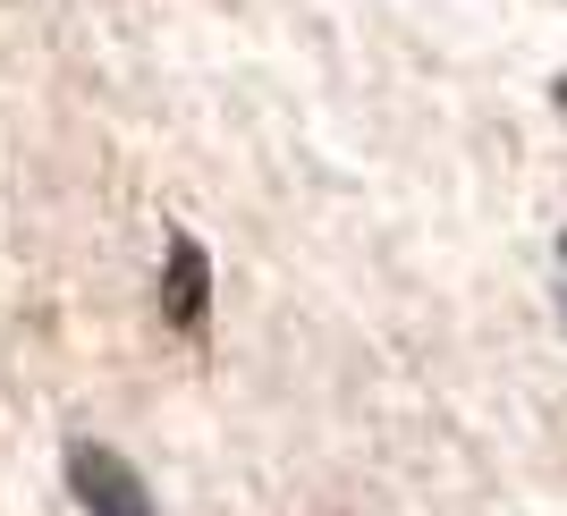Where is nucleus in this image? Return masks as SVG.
<instances>
[{
    "label": "nucleus",
    "instance_id": "obj_1",
    "mask_svg": "<svg viewBox=\"0 0 567 516\" xmlns=\"http://www.w3.org/2000/svg\"><path fill=\"white\" fill-rule=\"evenodd\" d=\"M69 492L85 499V516H153V492H144V474L102 441H76L69 448Z\"/></svg>",
    "mask_w": 567,
    "mask_h": 516
},
{
    "label": "nucleus",
    "instance_id": "obj_2",
    "mask_svg": "<svg viewBox=\"0 0 567 516\" xmlns=\"http://www.w3.org/2000/svg\"><path fill=\"white\" fill-rule=\"evenodd\" d=\"M162 313H169L178 330H204V313H213V262H204V246H195V237H169Z\"/></svg>",
    "mask_w": 567,
    "mask_h": 516
},
{
    "label": "nucleus",
    "instance_id": "obj_3",
    "mask_svg": "<svg viewBox=\"0 0 567 516\" xmlns=\"http://www.w3.org/2000/svg\"><path fill=\"white\" fill-rule=\"evenodd\" d=\"M559 111H567V76H559Z\"/></svg>",
    "mask_w": 567,
    "mask_h": 516
}]
</instances>
